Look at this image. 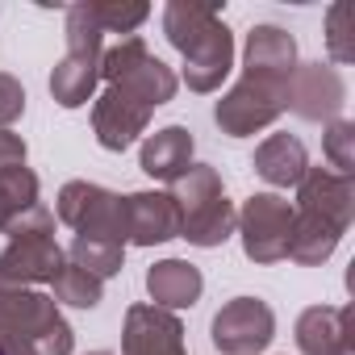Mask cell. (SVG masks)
Returning a JSON list of instances; mask_svg holds the SVG:
<instances>
[{"label": "cell", "mask_w": 355, "mask_h": 355, "mask_svg": "<svg viewBox=\"0 0 355 355\" xmlns=\"http://www.w3.org/2000/svg\"><path fill=\"white\" fill-rule=\"evenodd\" d=\"M163 34L184 55L189 92H218L234 67V34L222 21L218 5L205 0H171L163 9Z\"/></svg>", "instance_id": "obj_1"}, {"label": "cell", "mask_w": 355, "mask_h": 355, "mask_svg": "<svg viewBox=\"0 0 355 355\" xmlns=\"http://www.w3.org/2000/svg\"><path fill=\"white\" fill-rule=\"evenodd\" d=\"M167 197L180 214V239L193 247H222L239 226V209L230 205L222 175L209 163H193L184 175H175Z\"/></svg>", "instance_id": "obj_2"}, {"label": "cell", "mask_w": 355, "mask_h": 355, "mask_svg": "<svg viewBox=\"0 0 355 355\" xmlns=\"http://www.w3.org/2000/svg\"><path fill=\"white\" fill-rule=\"evenodd\" d=\"M0 338H13L34 355H71L76 347V334L59 313L55 297L5 280H0Z\"/></svg>", "instance_id": "obj_3"}, {"label": "cell", "mask_w": 355, "mask_h": 355, "mask_svg": "<svg viewBox=\"0 0 355 355\" xmlns=\"http://www.w3.org/2000/svg\"><path fill=\"white\" fill-rule=\"evenodd\" d=\"M5 234H9V247L0 251V280L5 284H17V288L51 284L59 276V268L67 263V255L55 239V214L46 205H34Z\"/></svg>", "instance_id": "obj_4"}, {"label": "cell", "mask_w": 355, "mask_h": 355, "mask_svg": "<svg viewBox=\"0 0 355 355\" xmlns=\"http://www.w3.org/2000/svg\"><path fill=\"white\" fill-rule=\"evenodd\" d=\"M55 218L84 239H105V243L125 247V197H117L101 184L67 180L55 197Z\"/></svg>", "instance_id": "obj_5"}, {"label": "cell", "mask_w": 355, "mask_h": 355, "mask_svg": "<svg viewBox=\"0 0 355 355\" xmlns=\"http://www.w3.org/2000/svg\"><path fill=\"white\" fill-rule=\"evenodd\" d=\"M284 109H288V84L263 80V76H243V80L214 105V121L222 125V134L247 138V134L268 130Z\"/></svg>", "instance_id": "obj_6"}, {"label": "cell", "mask_w": 355, "mask_h": 355, "mask_svg": "<svg viewBox=\"0 0 355 355\" xmlns=\"http://www.w3.org/2000/svg\"><path fill=\"white\" fill-rule=\"evenodd\" d=\"M243 255L251 263H280L288 255V230H293V201L280 193H251L239 209Z\"/></svg>", "instance_id": "obj_7"}, {"label": "cell", "mask_w": 355, "mask_h": 355, "mask_svg": "<svg viewBox=\"0 0 355 355\" xmlns=\"http://www.w3.org/2000/svg\"><path fill=\"white\" fill-rule=\"evenodd\" d=\"M276 334V313L259 297H234L214 313L209 338L222 355H259Z\"/></svg>", "instance_id": "obj_8"}, {"label": "cell", "mask_w": 355, "mask_h": 355, "mask_svg": "<svg viewBox=\"0 0 355 355\" xmlns=\"http://www.w3.org/2000/svg\"><path fill=\"white\" fill-rule=\"evenodd\" d=\"M347 105V84L334 63H297L288 80V109L305 121H334Z\"/></svg>", "instance_id": "obj_9"}, {"label": "cell", "mask_w": 355, "mask_h": 355, "mask_svg": "<svg viewBox=\"0 0 355 355\" xmlns=\"http://www.w3.org/2000/svg\"><path fill=\"white\" fill-rule=\"evenodd\" d=\"M146 125H150V109L142 101H134L125 88L105 84V92L92 105V134H96V142L105 150L121 155L125 146H134L138 134H146Z\"/></svg>", "instance_id": "obj_10"}, {"label": "cell", "mask_w": 355, "mask_h": 355, "mask_svg": "<svg viewBox=\"0 0 355 355\" xmlns=\"http://www.w3.org/2000/svg\"><path fill=\"white\" fill-rule=\"evenodd\" d=\"M293 209L326 218L338 230H347L355 222V175H338L330 167H309L297 184V205Z\"/></svg>", "instance_id": "obj_11"}, {"label": "cell", "mask_w": 355, "mask_h": 355, "mask_svg": "<svg viewBox=\"0 0 355 355\" xmlns=\"http://www.w3.org/2000/svg\"><path fill=\"white\" fill-rule=\"evenodd\" d=\"M121 355H184V326L159 305H130L121 326Z\"/></svg>", "instance_id": "obj_12"}, {"label": "cell", "mask_w": 355, "mask_h": 355, "mask_svg": "<svg viewBox=\"0 0 355 355\" xmlns=\"http://www.w3.org/2000/svg\"><path fill=\"white\" fill-rule=\"evenodd\" d=\"M297 347L305 355H355L351 305H309V309H301Z\"/></svg>", "instance_id": "obj_13"}, {"label": "cell", "mask_w": 355, "mask_h": 355, "mask_svg": "<svg viewBox=\"0 0 355 355\" xmlns=\"http://www.w3.org/2000/svg\"><path fill=\"white\" fill-rule=\"evenodd\" d=\"M180 239V214L167 193H130L125 197V243L155 247Z\"/></svg>", "instance_id": "obj_14"}, {"label": "cell", "mask_w": 355, "mask_h": 355, "mask_svg": "<svg viewBox=\"0 0 355 355\" xmlns=\"http://www.w3.org/2000/svg\"><path fill=\"white\" fill-rule=\"evenodd\" d=\"M297 71V42L288 30L280 26H255L247 34V51H243V76H263V80H280L288 84Z\"/></svg>", "instance_id": "obj_15"}, {"label": "cell", "mask_w": 355, "mask_h": 355, "mask_svg": "<svg viewBox=\"0 0 355 355\" xmlns=\"http://www.w3.org/2000/svg\"><path fill=\"white\" fill-rule=\"evenodd\" d=\"M146 293H150V305H159L167 313L193 309L201 301V293H205V276L189 259H159L146 272Z\"/></svg>", "instance_id": "obj_16"}, {"label": "cell", "mask_w": 355, "mask_h": 355, "mask_svg": "<svg viewBox=\"0 0 355 355\" xmlns=\"http://www.w3.org/2000/svg\"><path fill=\"white\" fill-rule=\"evenodd\" d=\"M305 171H309V150H305L301 138L268 134L255 146V175H263L272 189H297Z\"/></svg>", "instance_id": "obj_17"}, {"label": "cell", "mask_w": 355, "mask_h": 355, "mask_svg": "<svg viewBox=\"0 0 355 355\" xmlns=\"http://www.w3.org/2000/svg\"><path fill=\"white\" fill-rule=\"evenodd\" d=\"M138 163H142V171L150 175V180L171 184L175 175H184L193 167V134L184 125H163V130L146 134Z\"/></svg>", "instance_id": "obj_18"}, {"label": "cell", "mask_w": 355, "mask_h": 355, "mask_svg": "<svg viewBox=\"0 0 355 355\" xmlns=\"http://www.w3.org/2000/svg\"><path fill=\"white\" fill-rule=\"evenodd\" d=\"M343 234H347V230H338L334 222L293 209V230H288V255H284V259H293V263H301V268H318V263H326V259L338 251Z\"/></svg>", "instance_id": "obj_19"}, {"label": "cell", "mask_w": 355, "mask_h": 355, "mask_svg": "<svg viewBox=\"0 0 355 355\" xmlns=\"http://www.w3.org/2000/svg\"><path fill=\"white\" fill-rule=\"evenodd\" d=\"M101 84V59H84V55H63L51 71V96L63 109H80L96 96Z\"/></svg>", "instance_id": "obj_20"}, {"label": "cell", "mask_w": 355, "mask_h": 355, "mask_svg": "<svg viewBox=\"0 0 355 355\" xmlns=\"http://www.w3.org/2000/svg\"><path fill=\"white\" fill-rule=\"evenodd\" d=\"M117 88H125L134 101H142L150 113L159 109V105H167L171 96H175V88H180V80H175V71L163 63V59H155V55H146V59H138L121 80H117Z\"/></svg>", "instance_id": "obj_21"}, {"label": "cell", "mask_w": 355, "mask_h": 355, "mask_svg": "<svg viewBox=\"0 0 355 355\" xmlns=\"http://www.w3.org/2000/svg\"><path fill=\"white\" fill-rule=\"evenodd\" d=\"M38 201V175L26 163L13 167H0V234H5L17 218H26Z\"/></svg>", "instance_id": "obj_22"}, {"label": "cell", "mask_w": 355, "mask_h": 355, "mask_svg": "<svg viewBox=\"0 0 355 355\" xmlns=\"http://www.w3.org/2000/svg\"><path fill=\"white\" fill-rule=\"evenodd\" d=\"M67 255H71L76 268L92 272L96 280H109V276H117V272L125 268V247H121V243H105V239H84V234H76L71 247H67Z\"/></svg>", "instance_id": "obj_23"}, {"label": "cell", "mask_w": 355, "mask_h": 355, "mask_svg": "<svg viewBox=\"0 0 355 355\" xmlns=\"http://www.w3.org/2000/svg\"><path fill=\"white\" fill-rule=\"evenodd\" d=\"M55 288V305H76V309H96L101 297H105V280H96L92 272L76 268L71 259L59 268V276L51 280Z\"/></svg>", "instance_id": "obj_24"}, {"label": "cell", "mask_w": 355, "mask_h": 355, "mask_svg": "<svg viewBox=\"0 0 355 355\" xmlns=\"http://www.w3.org/2000/svg\"><path fill=\"white\" fill-rule=\"evenodd\" d=\"M88 13L101 26V34L134 38V30L150 17V5H142V0H88Z\"/></svg>", "instance_id": "obj_25"}, {"label": "cell", "mask_w": 355, "mask_h": 355, "mask_svg": "<svg viewBox=\"0 0 355 355\" xmlns=\"http://www.w3.org/2000/svg\"><path fill=\"white\" fill-rule=\"evenodd\" d=\"M322 150H326V163L330 171L338 175H355V121L347 117H334L322 134Z\"/></svg>", "instance_id": "obj_26"}, {"label": "cell", "mask_w": 355, "mask_h": 355, "mask_svg": "<svg viewBox=\"0 0 355 355\" xmlns=\"http://www.w3.org/2000/svg\"><path fill=\"white\" fill-rule=\"evenodd\" d=\"M146 55H150V51H146L142 38H121L117 46H109V51L101 55V80H105V84H117V80H121L138 59H146Z\"/></svg>", "instance_id": "obj_27"}, {"label": "cell", "mask_w": 355, "mask_h": 355, "mask_svg": "<svg viewBox=\"0 0 355 355\" xmlns=\"http://www.w3.org/2000/svg\"><path fill=\"white\" fill-rule=\"evenodd\" d=\"M326 46H330L334 63L355 59V46L347 42V5H330V13H326Z\"/></svg>", "instance_id": "obj_28"}, {"label": "cell", "mask_w": 355, "mask_h": 355, "mask_svg": "<svg viewBox=\"0 0 355 355\" xmlns=\"http://www.w3.org/2000/svg\"><path fill=\"white\" fill-rule=\"evenodd\" d=\"M26 113V88L9 71H0V130H9Z\"/></svg>", "instance_id": "obj_29"}, {"label": "cell", "mask_w": 355, "mask_h": 355, "mask_svg": "<svg viewBox=\"0 0 355 355\" xmlns=\"http://www.w3.org/2000/svg\"><path fill=\"white\" fill-rule=\"evenodd\" d=\"M13 163H26V138L13 130H0V167H13Z\"/></svg>", "instance_id": "obj_30"}, {"label": "cell", "mask_w": 355, "mask_h": 355, "mask_svg": "<svg viewBox=\"0 0 355 355\" xmlns=\"http://www.w3.org/2000/svg\"><path fill=\"white\" fill-rule=\"evenodd\" d=\"M88 355H113V351H88Z\"/></svg>", "instance_id": "obj_31"}]
</instances>
